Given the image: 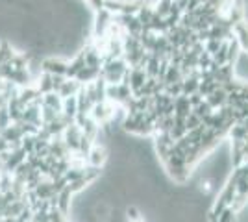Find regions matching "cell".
I'll use <instances>...</instances> for the list:
<instances>
[{
	"label": "cell",
	"instance_id": "obj_18",
	"mask_svg": "<svg viewBox=\"0 0 248 222\" xmlns=\"http://www.w3.org/2000/svg\"><path fill=\"white\" fill-rule=\"evenodd\" d=\"M159 63H161V58H157L155 54L150 52V59L145 67V73L148 78H157L159 76Z\"/></svg>",
	"mask_w": 248,
	"mask_h": 222
},
{
	"label": "cell",
	"instance_id": "obj_30",
	"mask_svg": "<svg viewBox=\"0 0 248 222\" xmlns=\"http://www.w3.org/2000/svg\"><path fill=\"white\" fill-rule=\"evenodd\" d=\"M11 124V117H10V111H8V104L6 106L0 107V128L4 130V128H8Z\"/></svg>",
	"mask_w": 248,
	"mask_h": 222
},
{
	"label": "cell",
	"instance_id": "obj_28",
	"mask_svg": "<svg viewBox=\"0 0 248 222\" xmlns=\"http://www.w3.org/2000/svg\"><path fill=\"white\" fill-rule=\"evenodd\" d=\"M200 124H202V118H200V117H198L197 113H193V111H191V113H189V115L186 117L187 132H189V130H193V128H198Z\"/></svg>",
	"mask_w": 248,
	"mask_h": 222
},
{
	"label": "cell",
	"instance_id": "obj_11",
	"mask_svg": "<svg viewBox=\"0 0 248 222\" xmlns=\"http://www.w3.org/2000/svg\"><path fill=\"white\" fill-rule=\"evenodd\" d=\"M71 198H73V192L69 189V185L58 192V207H60L65 215H69V213H71V207H73V200H71Z\"/></svg>",
	"mask_w": 248,
	"mask_h": 222
},
{
	"label": "cell",
	"instance_id": "obj_15",
	"mask_svg": "<svg viewBox=\"0 0 248 222\" xmlns=\"http://www.w3.org/2000/svg\"><path fill=\"white\" fill-rule=\"evenodd\" d=\"M85 52V63L89 65V67H94V69H102V65H104V58H102V54L98 52L96 48H85L83 50Z\"/></svg>",
	"mask_w": 248,
	"mask_h": 222
},
{
	"label": "cell",
	"instance_id": "obj_25",
	"mask_svg": "<svg viewBox=\"0 0 248 222\" xmlns=\"http://www.w3.org/2000/svg\"><path fill=\"white\" fill-rule=\"evenodd\" d=\"M124 213H126V221H128V222H139V221H143V217H141V211H139V207H137V206H134V204L126 206Z\"/></svg>",
	"mask_w": 248,
	"mask_h": 222
},
{
	"label": "cell",
	"instance_id": "obj_12",
	"mask_svg": "<svg viewBox=\"0 0 248 222\" xmlns=\"http://www.w3.org/2000/svg\"><path fill=\"white\" fill-rule=\"evenodd\" d=\"M85 65H87L85 63V52L82 50L71 63H67V74H65V76H67V78H76V74L80 73Z\"/></svg>",
	"mask_w": 248,
	"mask_h": 222
},
{
	"label": "cell",
	"instance_id": "obj_1",
	"mask_svg": "<svg viewBox=\"0 0 248 222\" xmlns=\"http://www.w3.org/2000/svg\"><path fill=\"white\" fill-rule=\"evenodd\" d=\"M145 2L143 0H132V2H123V0H106L104 8L117 15H137Z\"/></svg>",
	"mask_w": 248,
	"mask_h": 222
},
{
	"label": "cell",
	"instance_id": "obj_33",
	"mask_svg": "<svg viewBox=\"0 0 248 222\" xmlns=\"http://www.w3.org/2000/svg\"><path fill=\"white\" fill-rule=\"evenodd\" d=\"M139 222H143V221H139Z\"/></svg>",
	"mask_w": 248,
	"mask_h": 222
},
{
	"label": "cell",
	"instance_id": "obj_9",
	"mask_svg": "<svg viewBox=\"0 0 248 222\" xmlns=\"http://www.w3.org/2000/svg\"><path fill=\"white\" fill-rule=\"evenodd\" d=\"M39 96H43V95L37 87L26 85V87H21V89H19V100H21L22 106H28V104H31L33 100H37Z\"/></svg>",
	"mask_w": 248,
	"mask_h": 222
},
{
	"label": "cell",
	"instance_id": "obj_8",
	"mask_svg": "<svg viewBox=\"0 0 248 222\" xmlns=\"http://www.w3.org/2000/svg\"><path fill=\"white\" fill-rule=\"evenodd\" d=\"M80 89H82V84H80L76 78H67V80L63 82L62 87H60L58 93H60L62 98H67V96H76Z\"/></svg>",
	"mask_w": 248,
	"mask_h": 222
},
{
	"label": "cell",
	"instance_id": "obj_14",
	"mask_svg": "<svg viewBox=\"0 0 248 222\" xmlns=\"http://www.w3.org/2000/svg\"><path fill=\"white\" fill-rule=\"evenodd\" d=\"M98 15H96V26H94V32L96 35H104L106 32V28L109 26V19H111V11H108L106 8L100 11H96Z\"/></svg>",
	"mask_w": 248,
	"mask_h": 222
},
{
	"label": "cell",
	"instance_id": "obj_7",
	"mask_svg": "<svg viewBox=\"0 0 248 222\" xmlns=\"http://www.w3.org/2000/svg\"><path fill=\"white\" fill-rule=\"evenodd\" d=\"M41 69L45 73H50V74H67V63L62 61V59H54V58L43 59Z\"/></svg>",
	"mask_w": 248,
	"mask_h": 222
},
{
	"label": "cell",
	"instance_id": "obj_3",
	"mask_svg": "<svg viewBox=\"0 0 248 222\" xmlns=\"http://www.w3.org/2000/svg\"><path fill=\"white\" fill-rule=\"evenodd\" d=\"M109 159V150L104 147V145H93V148L89 150L87 154V165H93V167H102L108 163Z\"/></svg>",
	"mask_w": 248,
	"mask_h": 222
},
{
	"label": "cell",
	"instance_id": "obj_19",
	"mask_svg": "<svg viewBox=\"0 0 248 222\" xmlns=\"http://www.w3.org/2000/svg\"><path fill=\"white\" fill-rule=\"evenodd\" d=\"M182 80H184V76H182V71H180V65H172V63L169 65L165 78H163L165 85L174 84V82H182Z\"/></svg>",
	"mask_w": 248,
	"mask_h": 222
},
{
	"label": "cell",
	"instance_id": "obj_26",
	"mask_svg": "<svg viewBox=\"0 0 248 222\" xmlns=\"http://www.w3.org/2000/svg\"><path fill=\"white\" fill-rule=\"evenodd\" d=\"M213 111H215V109L211 107V104H209L207 100H204L202 104H198L197 107H193V113H197L200 118H202V117H206V115H209V113H213Z\"/></svg>",
	"mask_w": 248,
	"mask_h": 222
},
{
	"label": "cell",
	"instance_id": "obj_13",
	"mask_svg": "<svg viewBox=\"0 0 248 222\" xmlns=\"http://www.w3.org/2000/svg\"><path fill=\"white\" fill-rule=\"evenodd\" d=\"M193 111V107L189 104V96L180 95L174 98V115L178 117H187Z\"/></svg>",
	"mask_w": 248,
	"mask_h": 222
},
{
	"label": "cell",
	"instance_id": "obj_2",
	"mask_svg": "<svg viewBox=\"0 0 248 222\" xmlns=\"http://www.w3.org/2000/svg\"><path fill=\"white\" fill-rule=\"evenodd\" d=\"M82 128L78 126L76 122H73L71 126L65 128V132H63V141H65V145H67V148L71 150V152H78V148H80V141H82Z\"/></svg>",
	"mask_w": 248,
	"mask_h": 222
},
{
	"label": "cell",
	"instance_id": "obj_21",
	"mask_svg": "<svg viewBox=\"0 0 248 222\" xmlns=\"http://www.w3.org/2000/svg\"><path fill=\"white\" fill-rule=\"evenodd\" d=\"M154 13H155V10L152 8V6H148V4H143V6H141V10L137 11V19L143 22V26H146L148 22L152 21Z\"/></svg>",
	"mask_w": 248,
	"mask_h": 222
},
{
	"label": "cell",
	"instance_id": "obj_22",
	"mask_svg": "<svg viewBox=\"0 0 248 222\" xmlns=\"http://www.w3.org/2000/svg\"><path fill=\"white\" fill-rule=\"evenodd\" d=\"M198 85H200V78H195V76L184 78V95L189 96V95H193V93H197Z\"/></svg>",
	"mask_w": 248,
	"mask_h": 222
},
{
	"label": "cell",
	"instance_id": "obj_6",
	"mask_svg": "<svg viewBox=\"0 0 248 222\" xmlns=\"http://www.w3.org/2000/svg\"><path fill=\"white\" fill-rule=\"evenodd\" d=\"M100 73H102V69H94V67H89V65H85L82 71L76 74V80H78V82H80L82 85L93 84L94 80H98Z\"/></svg>",
	"mask_w": 248,
	"mask_h": 222
},
{
	"label": "cell",
	"instance_id": "obj_20",
	"mask_svg": "<svg viewBox=\"0 0 248 222\" xmlns=\"http://www.w3.org/2000/svg\"><path fill=\"white\" fill-rule=\"evenodd\" d=\"M37 89L41 91V95H46V93H52L54 91V84H52V74L50 73H45L43 71L41 78H39V85Z\"/></svg>",
	"mask_w": 248,
	"mask_h": 222
},
{
	"label": "cell",
	"instance_id": "obj_32",
	"mask_svg": "<svg viewBox=\"0 0 248 222\" xmlns=\"http://www.w3.org/2000/svg\"><path fill=\"white\" fill-rule=\"evenodd\" d=\"M87 2H89L96 11H100V10H104V2H106V0H87Z\"/></svg>",
	"mask_w": 248,
	"mask_h": 222
},
{
	"label": "cell",
	"instance_id": "obj_27",
	"mask_svg": "<svg viewBox=\"0 0 248 222\" xmlns=\"http://www.w3.org/2000/svg\"><path fill=\"white\" fill-rule=\"evenodd\" d=\"M48 219H50V222H67V215L60 207H50L48 209Z\"/></svg>",
	"mask_w": 248,
	"mask_h": 222
},
{
	"label": "cell",
	"instance_id": "obj_16",
	"mask_svg": "<svg viewBox=\"0 0 248 222\" xmlns=\"http://www.w3.org/2000/svg\"><path fill=\"white\" fill-rule=\"evenodd\" d=\"M43 106L54 107L56 111H62L63 109V98L60 96V93H56V91L46 93V95H43Z\"/></svg>",
	"mask_w": 248,
	"mask_h": 222
},
{
	"label": "cell",
	"instance_id": "obj_23",
	"mask_svg": "<svg viewBox=\"0 0 248 222\" xmlns=\"http://www.w3.org/2000/svg\"><path fill=\"white\" fill-rule=\"evenodd\" d=\"M172 4H174V0H159L154 6V10L159 17H169L172 13Z\"/></svg>",
	"mask_w": 248,
	"mask_h": 222
},
{
	"label": "cell",
	"instance_id": "obj_24",
	"mask_svg": "<svg viewBox=\"0 0 248 222\" xmlns=\"http://www.w3.org/2000/svg\"><path fill=\"white\" fill-rule=\"evenodd\" d=\"M15 56H17V54L13 52V48H11L8 43L6 41L0 43V61H2V63H11Z\"/></svg>",
	"mask_w": 248,
	"mask_h": 222
},
{
	"label": "cell",
	"instance_id": "obj_17",
	"mask_svg": "<svg viewBox=\"0 0 248 222\" xmlns=\"http://www.w3.org/2000/svg\"><path fill=\"white\" fill-rule=\"evenodd\" d=\"M62 113L74 120V117H76V113H78V100H76V96H67V98H63Z\"/></svg>",
	"mask_w": 248,
	"mask_h": 222
},
{
	"label": "cell",
	"instance_id": "obj_10",
	"mask_svg": "<svg viewBox=\"0 0 248 222\" xmlns=\"http://www.w3.org/2000/svg\"><path fill=\"white\" fill-rule=\"evenodd\" d=\"M206 100L211 104L213 109H218V107H222L228 104V91L224 89V87H220V89H217V91H213L209 96H206Z\"/></svg>",
	"mask_w": 248,
	"mask_h": 222
},
{
	"label": "cell",
	"instance_id": "obj_31",
	"mask_svg": "<svg viewBox=\"0 0 248 222\" xmlns=\"http://www.w3.org/2000/svg\"><path fill=\"white\" fill-rule=\"evenodd\" d=\"M206 100V96H202L200 93H193V95H189V104H191V107H197L198 104H202Z\"/></svg>",
	"mask_w": 248,
	"mask_h": 222
},
{
	"label": "cell",
	"instance_id": "obj_29",
	"mask_svg": "<svg viewBox=\"0 0 248 222\" xmlns=\"http://www.w3.org/2000/svg\"><path fill=\"white\" fill-rule=\"evenodd\" d=\"M22 148L26 150V154L35 152V135H24L22 137Z\"/></svg>",
	"mask_w": 248,
	"mask_h": 222
},
{
	"label": "cell",
	"instance_id": "obj_5",
	"mask_svg": "<svg viewBox=\"0 0 248 222\" xmlns=\"http://www.w3.org/2000/svg\"><path fill=\"white\" fill-rule=\"evenodd\" d=\"M148 80V76H146L145 69H139V67H130V87H132V91L137 93L145 82Z\"/></svg>",
	"mask_w": 248,
	"mask_h": 222
},
{
	"label": "cell",
	"instance_id": "obj_4",
	"mask_svg": "<svg viewBox=\"0 0 248 222\" xmlns=\"http://www.w3.org/2000/svg\"><path fill=\"white\" fill-rule=\"evenodd\" d=\"M119 19H121L119 24L126 30V33L135 35V37L143 33V22L137 19V15H119Z\"/></svg>",
	"mask_w": 248,
	"mask_h": 222
}]
</instances>
